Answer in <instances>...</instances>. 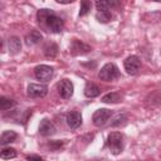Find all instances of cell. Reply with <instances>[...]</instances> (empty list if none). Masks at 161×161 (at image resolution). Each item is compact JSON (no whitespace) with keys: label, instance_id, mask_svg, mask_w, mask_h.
Wrapping results in <instances>:
<instances>
[{"label":"cell","instance_id":"obj_1","mask_svg":"<svg viewBox=\"0 0 161 161\" xmlns=\"http://www.w3.org/2000/svg\"><path fill=\"white\" fill-rule=\"evenodd\" d=\"M39 24H42L48 31L60 33L64 28V21L52 9H40L36 13Z\"/></svg>","mask_w":161,"mask_h":161},{"label":"cell","instance_id":"obj_2","mask_svg":"<svg viewBox=\"0 0 161 161\" xmlns=\"http://www.w3.org/2000/svg\"><path fill=\"white\" fill-rule=\"evenodd\" d=\"M119 75H121V74H119V69H118L117 65L113 64V63H107V64H104V65L101 68L99 73H98V78H99L101 80H104V82L114 80V79L119 78Z\"/></svg>","mask_w":161,"mask_h":161},{"label":"cell","instance_id":"obj_3","mask_svg":"<svg viewBox=\"0 0 161 161\" xmlns=\"http://www.w3.org/2000/svg\"><path fill=\"white\" fill-rule=\"evenodd\" d=\"M107 147L109 148L111 153L119 155L123 150V137L119 132H112L107 137Z\"/></svg>","mask_w":161,"mask_h":161},{"label":"cell","instance_id":"obj_4","mask_svg":"<svg viewBox=\"0 0 161 161\" xmlns=\"http://www.w3.org/2000/svg\"><path fill=\"white\" fill-rule=\"evenodd\" d=\"M112 114H113V112L111 109H107V108H99V109H97L93 113V116H92L93 125L97 126V127H101V126L106 125V122L111 118Z\"/></svg>","mask_w":161,"mask_h":161},{"label":"cell","instance_id":"obj_5","mask_svg":"<svg viewBox=\"0 0 161 161\" xmlns=\"http://www.w3.org/2000/svg\"><path fill=\"white\" fill-rule=\"evenodd\" d=\"M53 73H54V69L47 64H40L34 68V75L38 80L47 82L53 77Z\"/></svg>","mask_w":161,"mask_h":161},{"label":"cell","instance_id":"obj_6","mask_svg":"<svg viewBox=\"0 0 161 161\" xmlns=\"http://www.w3.org/2000/svg\"><path fill=\"white\" fill-rule=\"evenodd\" d=\"M69 50H70L72 55H84V54L89 53L92 50V48L88 44H86L84 42H82V40L73 39L72 43H70Z\"/></svg>","mask_w":161,"mask_h":161},{"label":"cell","instance_id":"obj_7","mask_svg":"<svg viewBox=\"0 0 161 161\" xmlns=\"http://www.w3.org/2000/svg\"><path fill=\"white\" fill-rule=\"evenodd\" d=\"M26 93L30 98H43L47 96L48 93V87L45 84H36V83H31L28 86Z\"/></svg>","mask_w":161,"mask_h":161},{"label":"cell","instance_id":"obj_8","mask_svg":"<svg viewBox=\"0 0 161 161\" xmlns=\"http://www.w3.org/2000/svg\"><path fill=\"white\" fill-rule=\"evenodd\" d=\"M123 65L128 74H136L141 68V60L137 55H130L126 58Z\"/></svg>","mask_w":161,"mask_h":161},{"label":"cell","instance_id":"obj_9","mask_svg":"<svg viewBox=\"0 0 161 161\" xmlns=\"http://www.w3.org/2000/svg\"><path fill=\"white\" fill-rule=\"evenodd\" d=\"M58 92L60 94L62 98L64 99H68L73 96V91H74V87H73V83L69 80V79H62L59 83H58Z\"/></svg>","mask_w":161,"mask_h":161},{"label":"cell","instance_id":"obj_10","mask_svg":"<svg viewBox=\"0 0 161 161\" xmlns=\"http://www.w3.org/2000/svg\"><path fill=\"white\" fill-rule=\"evenodd\" d=\"M67 125L70 127V130H77L82 125V114L78 111H70L67 113Z\"/></svg>","mask_w":161,"mask_h":161},{"label":"cell","instance_id":"obj_11","mask_svg":"<svg viewBox=\"0 0 161 161\" xmlns=\"http://www.w3.org/2000/svg\"><path fill=\"white\" fill-rule=\"evenodd\" d=\"M55 132H57V128H55V126H54L53 122H50V121L47 119V118H44V119L40 122V125H39V133H40L42 136L48 137V136L54 135Z\"/></svg>","mask_w":161,"mask_h":161},{"label":"cell","instance_id":"obj_12","mask_svg":"<svg viewBox=\"0 0 161 161\" xmlns=\"http://www.w3.org/2000/svg\"><path fill=\"white\" fill-rule=\"evenodd\" d=\"M42 39H43L42 33L34 29V30H31V31L25 36V44H26L28 47H33V45H36Z\"/></svg>","mask_w":161,"mask_h":161},{"label":"cell","instance_id":"obj_13","mask_svg":"<svg viewBox=\"0 0 161 161\" xmlns=\"http://www.w3.org/2000/svg\"><path fill=\"white\" fill-rule=\"evenodd\" d=\"M8 49L11 54H16L21 50V42L18 36H10L8 39Z\"/></svg>","mask_w":161,"mask_h":161},{"label":"cell","instance_id":"obj_14","mask_svg":"<svg viewBox=\"0 0 161 161\" xmlns=\"http://www.w3.org/2000/svg\"><path fill=\"white\" fill-rule=\"evenodd\" d=\"M16 137H18V133H16L15 131L6 130V131L3 132V135H1V137H0V143H1V146H5V145H8V143L14 142V141L16 140Z\"/></svg>","mask_w":161,"mask_h":161},{"label":"cell","instance_id":"obj_15","mask_svg":"<svg viewBox=\"0 0 161 161\" xmlns=\"http://www.w3.org/2000/svg\"><path fill=\"white\" fill-rule=\"evenodd\" d=\"M118 5H119V1H117V0H101V1H96L97 10H109V9L116 8Z\"/></svg>","mask_w":161,"mask_h":161},{"label":"cell","instance_id":"obj_16","mask_svg":"<svg viewBox=\"0 0 161 161\" xmlns=\"http://www.w3.org/2000/svg\"><path fill=\"white\" fill-rule=\"evenodd\" d=\"M101 93V89L98 88V86H96L94 83H91L88 82L84 87V96L88 97V98H94L97 96H99Z\"/></svg>","mask_w":161,"mask_h":161},{"label":"cell","instance_id":"obj_17","mask_svg":"<svg viewBox=\"0 0 161 161\" xmlns=\"http://www.w3.org/2000/svg\"><path fill=\"white\" fill-rule=\"evenodd\" d=\"M122 98V94L119 92H109L102 97L103 103H118Z\"/></svg>","mask_w":161,"mask_h":161},{"label":"cell","instance_id":"obj_18","mask_svg":"<svg viewBox=\"0 0 161 161\" xmlns=\"http://www.w3.org/2000/svg\"><path fill=\"white\" fill-rule=\"evenodd\" d=\"M58 54V45L55 43H48L44 45V55L47 58H54Z\"/></svg>","mask_w":161,"mask_h":161},{"label":"cell","instance_id":"obj_19","mask_svg":"<svg viewBox=\"0 0 161 161\" xmlns=\"http://www.w3.org/2000/svg\"><path fill=\"white\" fill-rule=\"evenodd\" d=\"M96 19L99 21V23H108L111 19H112V14L109 10H98L97 14H96Z\"/></svg>","mask_w":161,"mask_h":161},{"label":"cell","instance_id":"obj_20","mask_svg":"<svg viewBox=\"0 0 161 161\" xmlns=\"http://www.w3.org/2000/svg\"><path fill=\"white\" fill-rule=\"evenodd\" d=\"M15 106V101L14 99H10L8 97H0V109L3 111H8L10 108H13Z\"/></svg>","mask_w":161,"mask_h":161},{"label":"cell","instance_id":"obj_21","mask_svg":"<svg viewBox=\"0 0 161 161\" xmlns=\"http://www.w3.org/2000/svg\"><path fill=\"white\" fill-rule=\"evenodd\" d=\"M0 156L4 160H10V158H14L16 156V151H15V148H11V147H4L1 150Z\"/></svg>","mask_w":161,"mask_h":161},{"label":"cell","instance_id":"obj_22","mask_svg":"<svg viewBox=\"0 0 161 161\" xmlns=\"http://www.w3.org/2000/svg\"><path fill=\"white\" fill-rule=\"evenodd\" d=\"M91 10V3L88 0H83L80 3V9H79V16H84L89 13Z\"/></svg>","mask_w":161,"mask_h":161},{"label":"cell","instance_id":"obj_23","mask_svg":"<svg viewBox=\"0 0 161 161\" xmlns=\"http://www.w3.org/2000/svg\"><path fill=\"white\" fill-rule=\"evenodd\" d=\"M126 119H127V116H126V114H119V116L114 119V122H112V126H119V125H123V123L126 122Z\"/></svg>","mask_w":161,"mask_h":161},{"label":"cell","instance_id":"obj_24","mask_svg":"<svg viewBox=\"0 0 161 161\" xmlns=\"http://www.w3.org/2000/svg\"><path fill=\"white\" fill-rule=\"evenodd\" d=\"M63 145H64V141H50V142H49V147H50L52 150H58V148H60Z\"/></svg>","mask_w":161,"mask_h":161},{"label":"cell","instance_id":"obj_25","mask_svg":"<svg viewBox=\"0 0 161 161\" xmlns=\"http://www.w3.org/2000/svg\"><path fill=\"white\" fill-rule=\"evenodd\" d=\"M28 161H44L40 156H36V155H31V156H28Z\"/></svg>","mask_w":161,"mask_h":161}]
</instances>
